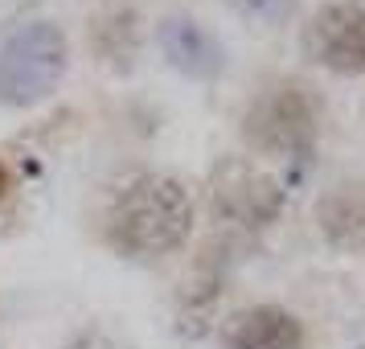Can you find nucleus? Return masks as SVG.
<instances>
[{
    "label": "nucleus",
    "mask_w": 365,
    "mask_h": 349,
    "mask_svg": "<svg viewBox=\"0 0 365 349\" xmlns=\"http://www.w3.org/2000/svg\"><path fill=\"white\" fill-rule=\"evenodd\" d=\"M4 189H9V173H4V165H0V198H4Z\"/></svg>",
    "instance_id": "nucleus-10"
},
{
    "label": "nucleus",
    "mask_w": 365,
    "mask_h": 349,
    "mask_svg": "<svg viewBox=\"0 0 365 349\" xmlns=\"http://www.w3.org/2000/svg\"><path fill=\"white\" fill-rule=\"evenodd\" d=\"M193 234V198L168 173H135L107 210V238L123 255H173Z\"/></svg>",
    "instance_id": "nucleus-1"
},
{
    "label": "nucleus",
    "mask_w": 365,
    "mask_h": 349,
    "mask_svg": "<svg viewBox=\"0 0 365 349\" xmlns=\"http://www.w3.org/2000/svg\"><path fill=\"white\" fill-rule=\"evenodd\" d=\"M255 29H283L299 17V0H226Z\"/></svg>",
    "instance_id": "nucleus-9"
},
{
    "label": "nucleus",
    "mask_w": 365,
    "mask_h": 349,
    "mask_svg": "<svg viewBox=\"0 0 365 349\" xmlns=\"http://www.w3.org/2000/svg\"><path fill=\"white\" fill-rule=\"evenodd\" d=\"M156 46L165 54V62L177 74L193 79V83H214L226 70V50L201 21L193 17H165L156 25Z\"/></svg>",
    "instance_id": "nucleus-6"
},
{
    "label": "nucleus",
    "mask_w": 365,
    "mask_h": 349,
    "mask_svg": "<svg viewBox=\"0 0 365 349\" xmlns=\"http://www.w3.org/2000/svg\"><path fill=\"white\" fill-rule=\"evenodd\" d=\"M242 136L259 156L308 165L316 152V103L296 86H275L247 111Z\"/></svg>",
    "instance_id": "nucleus-3"
},
{
    "label": "nucleus",
    "mask_w": 365,
    "mask_h": 349,
    "mask_svg": "<svg viewBox=\"0 0 365 349\" xmlns=\"http://www.w3.org/2000/svg\"><path fill=\"white\" fill-rule=\"evenodd\" d=\"M222 349H304V329L279 304H250L226 320Z\"/></svg>",
    "instance_id": "nucleus-7"
},
{
    "label": "nucleus",
    "mask_w": 365,
    "mask_h": 349,
    "mask_svg": "<svg viewBox=\"0 0 365 349\" xmlns=\"http://www.w3.org/2000/svg\"><path fill=\"white\" fill-rule=\"evenodd\" d=\"M70 70V41L53 21H29L0 46V103L37 107L62 86Z\"/></svg>",
    "instance_id": "nucleus-2"
},
{
    "label": "nucleus",
    "mask_w": 365,
    "mask_h": 349,
    "mask_svg": "<svg viewBox=\"0 0 365 349\" xmlns=\"http://www.w3.org/2000/svg\"><path fill=\"white\" fill-rule=\"evenodd\" d=\"M214 210L226 222H242V226H263L275 218L283 201L279 181H271L263 168H255L250 161H226L214 173Z\"/></svg>",
    "instance_id": "nucleus-5"
},
{
    "label": "nucleus",
    "mask_w": 365,
    "mask_h": 349,
    "mask_svg": "<svg viewBox=\"0 0 365 349\" xmlns=\"http://www.w3.org/2000/svg\"><path fill=\"white\" fill-rule=\"evenodd\" d=\"M316 222H320V234L336 251L361 255L365 251V189L361 185H341V189L324 193L320 206H316Z\"/></svg>",
    "instance_id": "nucleus-8"
},
{
    "label": "nucleus",
    "mask_w": 365,
    "mask_h": 349,
    "mask_svg": "<svg viewBox=\"0 0 365 349\" xmlns=\"http://www.w3.org/2000/svg\"><path fill=\"white\" fill-rule=\"evenodd\" d=\"M304 54L320 70L341 79L365 74V4L357 0L320 4L304 25Z\"/></svg>",
    "instance_id": "nucleus-4"
}]
</instances>
